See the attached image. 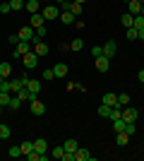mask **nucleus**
I'll return each mask as SVG.
<instances>
[{"instance_id": "obj_22", "label": "nucleus", "mask_w": 144, "mask_h": 161, "mask_svg": "<svg viewBox=\"0 0 144 161\" xmlns=\"http://www.w3.org/2000/svg\"><path fill=\"white\" fill-rule=\"evenodd\" d=\"M125 34H127V41H139V29L127 27V29H125Z\"/></svg>"}, {"instance_id": "obj_7", "label": "nucleus", "mask_w": 144, "mask_h": 161, "mask_svg": "<svg viewBox=\"0 0 144 161\" xmlns=\"http://www.w3.org/2000/svg\"><path fill=\"white\" fill-rule=\"evenodd\" d=\"M94 65H96V70H99V72H108V70H110V58H106V55H99Z\"/></svg>"}, {"instance_id": "obj_19", "label": "nucleus", "mask_w": 144, "mask_h": 161, "mask_svg": "<svg viewBox=\"0 0 144 161\" xmlns=\"http://www.w3.org/2000/svg\"><path fill=\"white\" fill-rule=\"evenodd\" d=\"M0 75H3V77H10V75H12V63H7V60L0 63Z\"/></svg>"}, {"instance_id": "obj_3", "label": "nucleus", "mask_w": 144, "mask_h": 161, "mask_svg": "<svg viewBox=\"0 0 144 161\" xmlns=\"http://www.w3.org/2000/svg\"><path fill=\"white\" fill-rule=\"evenodd\" d=\"M22 63H24V70H34V67L39 65V55H36L34 51H29V53L22 55Z\"/></svg>"}, {"instance_id": "obj_26", "label": "nucleus", "mask_w": 144, "mask_h": 161, "mask_svg": "<svg viewBox=\"0 0 144 161\" xmlns=\"http://www.w3.org/2000/svg\"><path fill=\"white\" fill-rule=\"evenodd\" d=\"M120 22H123V27H125V29H127V27H132V22H135V14L125 12L123 17H120Z\"/></svg>"}, {"instance_id": "obj_28", "label": "nucleus", "mask_w": 144, "mask_h": 161, "mask_svg": "<svg viewBox=\"0 0 144 161\" xmlns=\"http://www.w3.org/2000/svg\"><path fill=\"white\" fill-rule=\"evenodd\" d=\"M7 154L12 156V159H19V156H24V154H22V147H19V144H12V147H10V152H7Z\"/></svg>"}, {"instance_id": "obj_30", "label": "nucleus", "mask_w": 144, "mask_h": 161, "mask_svg": "<svg viewBox=\"0 0 144 161\" xmlns=\"http://www.w3.org/2000/svg\"><path fill=\"white\" fill-rule=\"evenodd\" d=\"M118 106L120 108L130 106V94H118Z\"/></svg>"}, {"instance_id": "obj_39", "label": "nucleus", "mask_w": 144, "mask_h": 161, "mask_svg": "<svg viewBox=\"0 0 144 161\" xmlns=\"http://www.w3.org/2000/svg\"><path fill=\"white\" fill-rule=\"evenodd\" d=\"M43 80H55V75H53V67L43 70Z\"/></svg>"}, {"instance_id": "obj_47", "label": "nucleus", "mask_w": 144, "mask_h": 161, "mask_svg": "<svg viewBox=\"0 0 144 161\" xmlns=\"http://www.w3.org/2000/svg\"><path fill=\"white\" fill-rule=\"evenodd\" d=\"M3 82H5V77H3V75H0V84H3Z\"/></svg>"}, {"instance_id": "obj_6", "label": "nucleus", "mask_w": 144, "mask_h": 161, "mask_svg": "<svg viewBox=\"0 0 144 161\" xmlns=\"http://www.w3.org/2000/svg\"><path fill=\"white\" fill-rule=\"evenodd\" d=\"M137 115H139V111H137L135 106H125V108H123V120L135 123V120H137Z\"/></svg>"}, {"instance_id": "obj_40", "label": "nucleus", "mask_w": 144, "mask_h": 161, "mask_svg": "<svg viewBox=\"0 0 144 161\" xmlns=\"http://www.w3.org/2000/svg\"><path fill=\"white\" fill-rule=\"evenodd\" d=\"M91 55H94V58H99V55H103V48H101V46H94V48H91Z\"/></svg>"}, {"instance_id": "obj_38", "label": "nucleus", "mask_w": 144, "mask_h": 161, "mask_svg": "<svg viewBox=\"0 0 144 161\" xmlns=\"http://www.w3.org/2000/svg\"><path fill=\"white\" fill-rule=\"evenodd\" d=\"M7 41H10V43H12V46H17V43H19V34H10V36H7Z\"/></svg>"}, {"instance_id": "obj_33", "label": "nucleus", "mask_w": 144, "mask_h": 161, "mask_svg": "<svg viewBox=\"0 0 144 161\" xmlns=\"http://www.w3.org/2000/svg\"><path fill=\"white\" fill-rule=\"evenodd\" d=\"M132 27H135V29H144V17H142V14H135V22H132Z\"/></svg>"}, {"instance_id": "obj_1", "label": "nucleus", "mask_w": 144, "mask_h": 161, "mask_svg": "<svg viewBox=\"0 0 144 161\" xmlns=\"http://www.w3.org/2000/svg\"><path fill=\"white\" fill-rule=\"evenodd\" d=\"M17 34H19L22 41H29V43H36V41H39V36H36V31H34V27H31V24H29V27H22Z\"/></svg>"}, {"instance_id": "obj_9", "label": "nucleus", "mask_w": 144, "mask_h": 161, "mask_svg": "<svg viewBox=\"0 0 144 161\" xmlns=\"http://www.w3.org/2000/svg\"><path fill=\"white\" fill-rule=\"evenodd\" d=\"M101 48H103V55H106V58H113V55H115V51H118V43L110 39V41H106Z\"/></svg>"}, {"instance_id": "obj_13", "label": "nucleus", "mask_w": 144, "mask_h": 161, "mask_svg": "<svg viewBox=\"0 0 144 161\" xmlns=\"http://www.w3.org/2000/svg\"><path fill=\"white\" fill-rule=\"evenodd\" d=\"M27 89L34 96H39V94H41V82H39V80H27Z\"/></svg>"}, {"instance_id": "obj_43", "label": "nucleus", "mask_w": 144, "mask_h": 161, "mask_svg": "<svg viewBox=\"0 0 144 161\" xmlns=\"http://www.w3.org/2000/svg\"><path fill=\"white\" fill-rule=\"evenodd\" d=\"M137 80H139V82L144 84V70H139V72H137Z\"/></svg>"}, {"instance_id": "obj_29", "label": "nucleus", "mask_w": 144, "mask_h": 161, "mask_svg": "<svg viewBox=\"0 0 144 161\" xmlns=\"http://www.w3.org/2000/svg\"><path fill=\"white\" fill-rule=\"evenodd\" d=\"M10 99H12V92H3V89H0V103H3V106H10Z\"/></svg>"}, {"instance_id": "obj_2", "label": "nucleus", "mask_w": 144, "mask_h": 161, "mask_svg": "<svg viewBox=\"0 0 144 161\" xmlns=\"http://www.w3.org/2000/svg\"><path fill=\"white\" fill-rule=\"evenodd\" d=\"M41 14H43V19H58L60 17V7L55 5V3H51V5L41 7Z\"/></svg>"}, {"instance_id": "obj_31", "label": "nucleus", "mask_w": 144, "mask_h": 161, "mask_svg": "<svg viewBox=\"0 0 144 161\" xmlns=\"http://www.w3.org/2000/svg\"><path fill=\"white\" fill-rule=\"evenodd\" d=\"M84 48V41L82 39H72V43H70V51H82Z\"/></svg>"}, {"instance_id": "obj_41", "label": "nucleus", "mask_w": 144, "mask_h": 161, "mask_svg": "<svg viewBox=\"0 0 144 161\" xmlns=\"http://www.w3.org/2000/svg\"><path fill=\"white\" fill-rule=\"evenodd\" d=\"M0 12H3V14L12 12V10H10V3H0Z\"/></svg>"}, {"instance_id": "obj_36", "label": "nucleus", "mask_w": 144, "mask_h": 161, "mask_svg": "<svg viewBox=\"0 0 144 161\" xmlns=\"http://www.w3.org/2000/svg\"><path fill=\"white\" fill-rule=\"evenodd\" d=\"M36 31V36H39V39H46L48 36V29H46V24H43V27H39V29H34Z\"/></svg>"}, {"instance_id": "obj_12", "label": "nucleus", "mask_w": 144, "mask_h": 161, "mask_svg": "<svg viewBox=\"0 0 144 161\" xmlns=\"http://www.w3.org/2000/svg\"><path fill=\"white\" fill-rule=\"evenodd\" d=\"M75 161H91V152H89V149H84V147H79L75 152Z\"/></svg>"}, {"instance_id": "obj_20", "label": "nucleus", "mask_w": 144, "mask_h": 161, "mask_svg": "<svg viewBox=\"0 0 144 161\" xmlns=\"http://www.w3.org/2000/svg\"><path fill=\"white\" fill-rule=\"evenodd\" d=\"M58 19H60L62 24H67V27H70V24L75 22V14H72V12H65V10H62V12H60V17H58Z\"/></svg>"}, {"instance_id": "obj_16", "label": "nucleus", "mask_w": 144, "mask_h": 161, "mask_svg": "<svg viewBox=\"0 0 144 161\" xmlns=\"http://www.w3.org/2000/svg\"><path fill=\"white\" fill-rule=\"evenodd\" d=\"M101 103H106V106H110V108L118 106V94H110V92H108V94H103Z\"/></svg>"}, {"instance_id": "obj_35", "label": "nucleus", "mask_w": 144, "mask_h": 161, "mask_svg": "<svg viewBox=\"0 0 144 161\" xmlns=\"http://www.w3.org/2000/svg\"><path fill=\"white\" fill-rule=\"evenodd\" d=\"M7 137H10V128L5 123H0V140H7Z\"/></svg>"}, {"instance_id": "obj_23", "label": "nucleus", "mask_w": 144, "mask_h": 161, "mask_svg": "<svg viewBox=\"0 0 144 161\" xmlns=\"http://www.w3.org/2000/svg\"><path fill=\"white\" fill-rule=\"evenodd\" d=\"M127 5H130V14H139L142 12V3H139V0H130Z\"/></svg>"}, {"instance_id": "obj_11", "label": "nucleus", "mask_w": 144, "mask_h": 161, "mask_svg": "<svg viewBox=\"0 0 144 161\" xmlns=\"http://www.w3.org/2000/svg\"><path fill=\"white\" fill-rule=\"evenodd\" d=\"M29 24H31L34 29H39V27H43V24H46V19H43L41 12H34L31 17H29Z\"/></svg>"}, {"instance_id": "obj_45", "label": "nucleus", "mask_w": 144, "mask_h": 161, "mask_svg": "<svg viewBox=\"0 0 144 161\" xmlns=\"http://www.w3.org/2000/svg\"><path fill=\"white\" fill-rule=\"evenodd\" d=\"M139 39H144V29H139Z\"/></svg>"}, {"instance_id": "obj_24", "label": "nucleus", "mask_w": 144, "mask_h": 161, "mask_svg": "<svg viewBox=\"0 0 144 161\" xmlns=\"http://www.w3.org/2000/svg\"><path fill=\"white\" fill-rule=\"evenodd\" d=\"M7 108H10V111H19V108H22V99L14 94L12 99H10V106H7Z\"/></svg>"}, {"instance_id": "obj_18", "label": "nucleus", "mask_w": 144, "mask_h": 161, "mask_svg": "<svg viewBox=\"0 0 144 161\" xmlns=\"http://www.w3.org/2000/svg\"><path fill=\"white\" fill-rule=\"evenodd\" d=\"M62 149H65V152H72V154H75L77 149H79V144H77V140H72V137H70V140H65V142H62Z\"/></svg>"}, {"instance_id": "obj_49", "label": "nucleus", "mask_w": 144, "mask_h": 161, "mask_svg": "<svg viewBox=\"0 0 144 161\" xmlns=\"http://www.w3.org/2000/svg\"><path fill=\"white\" fill-rule=\"evenodd\" d=\"M123 3H130V0H123Z\"/></svg>"}, {"instance_id": "obj_32", "label": "nucleus", "mask_w": 144, "mask_h": 161, "mask_svg": "<svg viewBox=\"0 0 144 161\" xmlns=\"http://www.w3.org/2000/svg\"><path fill=\"white\" fill-rule=\"evenodd\" d=\"M99 115H101V118H110V106L101 103V106H99Z\"/></svg>"}, {"instance_id": "obj_21", "label": "nucleus", "mask_w": 144, "mask_h": 161, "mask_svg": "<svg viewBox=\"0 0 144 161\" xmlns=\"http://www.w3.org/2000/svg\"><path fill=\"white\" fill-rule=\"evenodd\" d=\"M17 96H19V99H22V101H31V99H36V96H34V94H31V92H29V89H27V87H22V89H19V92H17Z\"/></svg>"}, {"instance_id": "obj_34", "label": "nucleus", "mask_w": 144, "mask_h": 161, "mask_svg": "<svg viewBox=\"0 0 144 161\" xmlns=\"http://www.w3.org/2000/svg\"><path fill=\"white\" fill-rule=\"evenodd\" d=\"M19 147H22V154L27 156V154H29V152H31V149H34V142H22Z\"/></svg>"}, {"instance_id": "obj_10", "label": "nucleus", "mask_w": 144, "mask_h": 161, "mask_svg": "<svg viewBox=\"0 0 144 161\" xmlns=\"http://www.w3.org/2000/svg\"><path fill=\"white\" fill-rule=\"evenodd\" d=\"M67 72H70V67L65 65V63H55V65H53V75H55V80H58V77H67Z\"/></svg>"}, {"instance_id": "obj_50", "label": "nucleus", "mask_w": 144, "mask_h": 161, "mask_svg": "<svg viewBox=\"0 0 144 161\" xmlns=\"http://www.w3.org/2000/svg\"><path fill=\"white\" fill-rule=\"evenodd\" d=\"M142 58H144V55H142Z\"/></svg>"}, {"instance_id": "obj_4", "label": "nucleus", "mask_w": 144, "mask_h": 161, "mask_svg": "<svg viewBox=\"0 0 144 161\" xmlns=\"http://www.w3.org/2000/svg\"><path fill=\"white\" fill-rule=\"evenodd\" d=\"M31 51H34L39 58H43V55H48V51H51V48H48V43H46L43 39H39L36 43H31Z\"/></svg>"}, {"instance_id": "obj_42", "label": "nucleus", "mask_w": 144, "mask_h": 161, "mask_svg": "<svg viewBox=\"0 0 144 161\" xmlns=\"http://www.w3.org/2000/svg\"><path fill=\"white\" fill-rule=\"evenodd\" d=\"M135 130H137V128H135V123H127V128H125V132H127V135H135Z\"/></svg>"}, {"instance_id": "obj_37", "label": "nucleus", "mask_w": 144, "mask_h": 161, "mask_svg": "<svg viewBox=\"0 0 144 161\" xmlns=\"http://www.w3.org/2000/svg\"><path fill=\"white\" fill-rule=\"evenodd\" d=\"M62 154H65L62 147H53V159H62Z\"/></svg>"}, {"instance_id": "obj_14", "label": "nucleus", "mask_w": 144, "mask_h": 161, "mask_svg": "<svg viewBox=\"0 0 144 161\" xmlns=\"http://www.w3.org/2000/svg\"><path fill=\"white\" fill-rule=\"evenodd\" d=\"M24 10H27V12H41V3H39V0H27V3H24Z\"/></svg>"}, {"instance_id": "obj_15", "label": "nucleus", "mask_w": 144, "mask_h": 161, "mask_svg": "<svg viewBox=\"0 0 144 161\" xmlns=\"http://www.w3.org/2000/svg\"><path fill=\"white\" fill-rule=\"evenodd\" d=\"M34 152H39V154H46V152H48V142L43 140V137L34 140Z\"/></svg>"}, {"instance_id": "obj_25", "label": "nucleus", "mask_w": 144, "mask_h": 161, "mask_svg": "<svg viewBox=\"0 0 144 161\" xmlns=\"http://www.w3.org/2000/svg\"><path fill=\"white\" fill-rule=\"evenodd\" d=\"M24 3H27V0H10V10H12V12H19V10H24Z\"/></svg>"}, {"instance_id": "obj_48", "label": "nucleus", "mask_w": 144, "mask_h": 161, "mask_svg": "<svg viewBox=\"0 0 144 161\" xmlns=\"http://www.w3.org/2000/svg\"><path fill=\"white\" fill-rule=\"evenodd\" d=\"M3 108H5V106H3V103H0V113H3Z\"/></svg>"}, {"instance_id": "obj_44", "label": "nucleus", "mask_w": 144, "mask_h": 161, "mask_svg": "<svg viewBox=\"0 0 144 161\" xmlns=\"http://www.w3.org/2000/svg\"><path fill=\"white\" fill-rule=\"evenodd\" d=\"M72 3H79V5H84V3H87V0H72Z\"/></svg>"}, {"instance_id": "obj_17", "label": "nucleus", "mask_w": 144, "mask_h": 161, "mask_svg": "<svg viewBox=\"0 0 144 161\" xmlns=\"http://www.w3.org/2000/svg\"><path fill=\"white\" fill-rule=\"evenodd\" d=\"M118 137H115V144L118 147H127V144H130V135L127 132H115Z\"/></svg>"}, {"instance_id": "obj_8", "label": "nucleus", "mask_w": 144, "mask_h": 161, "mask_svg": "<svg viewBox=\"0 0 144 161\" xmlns=\"http://www.w3.org/2000/svg\"><path fill=\"white\" fill-rule=\"evenodd\" d=\"M29 51H31V43H29V41H19V43L14 46V58H22V55L29 53Z\"/></svg>"}, {"instance_id": "obj_27", "label": "nucleus", "mask_w": 144, "mask_h": 161, "mask_svg": "<svg viewBox=\"0 0 144 161\" xmlns=\"http://www.w3.org/2000/svg\"><path fill=\"white\" fill-rule=\"evenodd\" d=\"M113 128H115V132H125V128H127V120L118 118V120H113Z\"/></svg>"}, {"instance_id": "obj_5", "label": "nucleus", "mask_w": 144, "mask_h": 161, "mask_svg": "<svg viewBox=\"0 0 144 161\" xmlns=\"http://www.w3.org/2000/svg\"><path fill=\"white\" fill-rule=\"evenodd\" d=\"M29 111H31V115H43L46 113V103H41L39 99H31L29 101Z\"/></svg>"}, {"instance_id": "obj_46", "label": "nucleus", "mask_w": 144, "mask_h": 161, "mask_svg": "<svg viewBox=\"0 0 144 161\" xmlns=\"http://www.w3.org/2000/svg\"><path fill=\"white\" fill-rule=\"evenodd\" d=\"M53 3H55V5H60V3H65V0H53Z\"/></svg>"}]
</instances>
